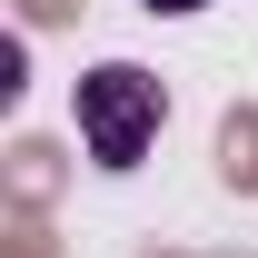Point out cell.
<instances>
[{
  "mask_svg": "<svg viewBox=\"0 0 258 258\" xmlns=\"http://www.w3.org/2000/svg\"><path fill=\"white\" fill-rule=\"evenodd\" d=\"M159 119H169V90H159L139 60H99V70H80V149H90L109 179L149 159Z\"/></svg>",
  "mask_w": 258,
  "mask_h": 258,
  "instance_id": "cell-1",
  "label": "cell"
},
{
  "mask_svg": "<svg viewBox=\"0 0 258 258\" xmlns=\"http://www.w3.org/2000/svg\"><path fill=\"white\" fill-rule=\"evenodd\" d=\"M139 10H159V20H189V10H209V0H139Z\"/></svg>",
  "mask_w": 258,
  "mask_h": 258,
  "instance_id": "cell-2",
  "label": "cell"
}]
</instances>
